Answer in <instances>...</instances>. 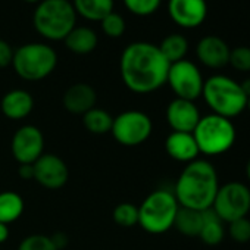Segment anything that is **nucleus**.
Listing matches in <instances>:
<instances>
[{
    "label": "nucleus",
    "instance_id": "10",
    "mask_svg": "<svg viewBox=\"0 0 250 250\" xmlns=\"http://www.w3.org/2000/svg\"><path fill=\"white\" fill-rule=\"evenodd\" d=\"M167 83L175 93L177 99H184L190 102H194L202 96L205 84L199 68L187 59L169 65Z\"/></svg>",
    "mask_w": 250,
    "mask_h": 250
},
{
    "label": "nucleus",
    "instance_id": "7",
    "mask_svg": "<svg viewBox=\"0 0 250 250\" xmlns=\"http://www.w3.org/2000/svg\"><path fill=\"white\" fill-rule=\"evenodd\" d=\"M12 65L22 80L42 81L55 71L58 55L49 44L27 43L14 52Z\"/></svg>",
    "mask_w": 250,
    "mask_h": 250
},
{
    "label": "nucleus",
    "instance_id": "31",
    "mask_svg": "<svg viewBox=\"0 0 250 250\" xmlns=\"http://www.w3.org/2000/svg\"><path fill=\"white\" fill-rule=\"evenodd\" d=\"M228 232L231 238L237 243H247L250 241V219L247 216L238 218L229 222Z\"/></svg>",
    "mask_w": 250,
    "mask_h": 250
},
{
    "label": "nucleus",
    "instance_id": "22",
    "mask_svg": "<svg viewBox=\"0 0 250 250\" xmlns=\"http://www.w3.org/2000/svg\"><path fill=\"white\" fill-rule=\"evenodd\" d=\"M224 222L219 219V216L212 210V208L203 210V227L200 229L199 238L208 244V246H216L219 244L225 237Z\"/></svg>",
    "mask_w": 250,
    "mask_h": 250
},
{
    "label": "nucleus",
    "instance_id": "4",
    "mask_svg": "<svg viewBox=\"0 0 250 250\" xmlns=\"http://www.w3.org/2000/svg\"><path fill=\"white\" fill-rule=\"evenodd\" d=\"M202 96L212 113L228 119L238 116L247 104V97L243 93L240 83L227 75H213L208 78L203 84Z\"/></svg>",
    "mask_w": 250,
    "mask_h": 250
},
{
    "label": "nucleus",
    "instance_id": "35",
    "mask_svg": "<svg viewBox=\"0 0 250 250\" xmlns=\"http://www.w3.org/2000/svg\"><path fill=\"white\" fill-rule=\"evenodd\" d=\"M240 87L243 90V93L246 94V97L249 99L250 97V78H246L244 81L240 83Z\"/></svg>",
    "mask_w": 250,
    "mask_h": 250
},
{
    "label": "nucleus",
    "instance_id": "8",
    "mask_svg": "<svg viewBox=\"0 0 250 250\" xmlns=\"http://www.w3.org/2000/svg\"><path fill=\"white\" fill-rule=\"evenodd\" d=\"M153 131V124L149 115L142 110H125L113 118L112 136L116 143L125 147L143 145Z\"/></svg>",
    "mask_w": 250,
    "mask_h": 250
},
{
    "label": "nucleus",
    "instance_id": "16",
    "mask_svg": "<svg viewBox=\"0 0 250 250\" xmlns=\"http://www.w3.org/2000/svg\"><path fill=\"white\" fill-rule=\"evenodd\" d=\"M63 106L69 113L84 115L90 109L96 107L97 93L96 90L85 83H77L68 87L63 94Z\"/></svg>",
    "mask_w": 250,
    "mask_h": 250
},
{
    "label": "nucleus",
    "instance_id": "38",
    "mask_svg": "<svg viewBox=\"0 0 250 250\" xmlns=\"http://www.w3.org/2000/svg\"><path fill=\"white\" fill-rule=\"evenodd\" d=\"M246 109H249V112H250V97L247 99V104H246Z\"/></svg>",
    "mask_w": 250,
    "mask_h": 250
},
{
    "label": "nucleus",
    "instance_id": "19",
    "mask_svg": "<svg viewBox=\"0 0 250 250\" xmlns=\"http://www.w3.org/2000/svg\"><path fill=\"white\" fill-rule=\"evenodd\" d=\"M65 46L75 55H88L97 47V34L88 27H75L65 39Z\"/></svg>",
    "mask_w": 250,
    "mask_h": 250
},
{
    "label": "nucleus",
    "instance_id": "33",
    "mask_svg": "<svg viewBox=\"0 0 250 250\" xmlns=\"http://www.w3.org/2000/svg\"><path fill=\"white\" fill-rule=\"evenodd\" d=\"M18 174L22 180H34V167L31 165H20Z\"/></svg>",
    "mask_w": 250,
    "mask_h": 250
},
{
    "label": "nucleus",
    "instance_id": "20",
    "mask_svg": "<svg viewBox=\"0 0 250 250\" xmlns=\"http://www.w3.org/2000/svg\"><path fill=\"white\" fill-rule=\"evenodd\" d=\"M75 14L87 21H102L106 15L113 12V0H74Z\"/></svg>",
    "mask_w": 250,
    "mask_h": 250
},
{
    "label": "nucleus",
    "instance_id": "28",
    "mask_svg": "<svg viewBox=\"0 0 250 250\" xmlns=\"http://www.w3.org/2000/svg\"><path fill=\"white\" fill-rule=\"evenodd\" d=\"M122 2L131 14L137 17H149L159 9L162 0H122Z\"/></svg>",
    "mask_w": 250,
    "mask_h": 250
},
{
    "label": "nucleus",
    "instance_id": "15",
    "mask_svg": "<svg viewBox=\"0 0 250 250\" xmlns=\"http://www.w3.org/2000/svg\"><path fill=\"white\" fill-rule=\"evenodd\" d=\"M229 47L228 44L216 36L203 37L196 47V55L199 61L212 69H219L228 65L229 61Z\"/></svg>",
    "mask_w": 250,
    "mask_h": 250
},
{
    "label": "nucleus",
    "instance_id": "17",
    "mask_svg": "<svg viewBox=\"0 0 250 250\" xmlns=\"http://www.w3.org/2000/svg\"><path fill=\"white\" fill-rule=\"evenodd\" d=\"M165 150L169 158L177 162L190 164L200 155L193 133H177L172 131L165 140Z\"/></svg>",
    "mask_w": 250,
    "mask_h": 250
},
{
    "label": "nucleus",
    "instance_id": "36",
    "mask_svg": "<svg viewBox=\"0 0 250 250\" xmlns=\"http://www.w3.org/2000/svg\"><path fill=\"white\" fill-rule=\"evenodd\" d=\"M246 175H247V180L250 181V159L247 161V165H246Z\"/></svg>",
    "mask_w": 250,
    "mask_h": 250
},
{
    "label": "nucleus",
    "instance_id": "6",
    "mask_svg": "<svg viewBox=\"0 0 250 250\" xmlns=\"http://www.w3.org/2000/svg\"><path fill=\"white\" fill-rule=\"evenodd\" d=\"M178 208L172 191L155 190L139 208V225L150 234H164L174 227Z\"/></svg>",
    "mask_w": 250,
    "mask_h": 250
},
{
    "label": "nucleus",
    "instance_id": "37",
    "mask_svg": "<svg viewBox=\"0 0 250 250\" xmlns=\"http://www.w3.org/2000/svg\"><path fill=\"white\" fill-rule=\"evenodd\" d=\"M25 2H27V3H40L42 0H25Z\"/></svg>",
    "mask_w": 250,
    "mask_h": 250
},
{
    "label": "nucleus",
    "instance_id": "32",
    "mask_svg": "<svg viewBox=\"0 0 250 250\" xmlns=\"http://www.w3.org/2000/svg\"><path fill=\"white\" fill-rule=\"evenodd\" d=\"M12 59H14V49L6 40L0 39V69L12 65Z\"/></svg>",
    "mask_w": 250,
    "mask_h": 250
},
{
    "label": "nucleus",
    "instance_id": "9",
    "mask_svg": "<svg viewBox=\"0 0 250 250\" xmlns=\"http://www.w3.org/2000/svg\"><path fill=\"white\" fill-rule=\"evenodd\" d=\"M212 210L222 222L228 224L247 216L250 210V188L238 181L221 186L212 203Z\"/></svg>",
    "mask_w": 250,
    "mask_h": 250
},
{
    "label": "nucleus",
    "instance_id": "21",
    "mask_svg": "<svg viewBox=\"0 0 250 250\" xmlns=\"http://www.w3.org/2000/svg\"><path fill=\"white\" fill-rule=\"evenodd\" d=\"M174 227L187 237H199L200 229L203 227V210L188 209V208H178Z\"/></svg>",
    "mask_w": 250,
    "mask_h": 250
},
{
    "label": "nucleus",
    "instance_id": "29",
    "mask_svg": "<svg viewBox=\"0 0 250 250\" xmlns=\"http://www.w3.org/2000/svg\"><path fill=\"white\" fill-rule=\"evenodd\" d=\"M18 250H58V247L52 237L44 234H31L21 241Z\"/></svg>",
    "mask_w": 250,
    "mask_h": 250
},
{
    "label": "nucleus",
    "instance_id": "2",
    "mask_svg": "<svg viewBox=\"0 0 250 250\" xmlns=\"http://www.w3.org/2000/svg\"><path fill=\"white\" fill-rule=\"evenodd\" d=\"M218 188L219 181L215 167L208 161L196 159L181 171L174 196L183 208L206 210L212 208Z\"/></svg>",
    "mask_w": 250,
    "mask_h": 250
},
{
    "label": "nucleus",
    "instance_id": "11",
    "mask_svg": "<svg viewBox=\"0 0 250 250\" xmlns=\"http://www.w3.org/2000/svg\"><path fill=\"white\" fill-rule=\"evenodd\" d=\"M11 150L20 165L34 164L44 153L43 133L34 125H24L14 134Z\"/></svg>",
    "mask_w": 250,
    "mask_h": 250
},
{
    "label": "nucleus",
    "instance_id": "27",
    "mask_svg": "<svg viewBox=\"0 0 250 250\" xmlns=\"http://www.w3.org/2000/svg\"><path fill=\"white\" fill-rule=\"evenodd\" d=\"M100 27H102V31L110 37V39H119L124 36L125 33V28H127V24H125V20L116 14L115 11L110 12L109 15H106L102 21H100Z\"/></svg>",
    "mask_w": 250,
    "mask_h": 250
},
{
    "label": "nucleus",
    "instance_id": "1",
    "mask_svg": "<svg viewBox=\"0 0 250 250\" xmlns=\"http://www.w3.org/2000/svg\"><path fill=\"white\" fill-rule=\"evenodd\" d=\"M169 62L159 47L149 42H134L124 49L119 59L121 78L130 91L149 94L167 84Z\"/></svg>",
    "mask_w": 250,
    "mask_h": 250
},
{
    "label": "nucleus",
    "instance_id": "34",
    "mask_svg": "<svg viewBox=\"0 0 250 250\" xmlns=\"http://www.w3.org/2000/svg\"><path fill=\"white\" fill-rule=\"evenodd\" d=\"M9 238V227L6 224L0 222V244L5 243Z\"/></svg>",
    "mask_w": 250,
    "mask_h": 250
},
{
    "label": "nucleus",
    "instance_id": "23",
    "mask_svg": "<svg viewBox=\"0 0 250 250\" xmlns=\"http://www.w3.org/2000/svg\"><path fill=\"white\" fill-rule=\"evenodd\" d=\"M83 124L88 133L96 136H103L110 133L113 116L100 107H93L83 115Z\"/></svg>",
    "mask_w": 250,
    "mask_h": 250
},
{
    "label": "nucleus",
    "instance_id": "30",
    "mask_svg": "<svg viewBox=\"0 0 250 250\" xmlns=\"http://www.w3.org/2000/svg\"><path fill=\"white\" fill-rule=\"evenodd\" d=\"M231 66L235 71L240 72H250V47L247 46H238L229 52V61Z\"/></svg>",
    "mask_w": 250,
    "mask_h": 250
},
{
    "label": "nucleus",
    "instance_id": "12",
    "mask_svg": "<svg viewBox=\"0 0 250 250\" xmlns=\"http://www.w3.org/2000/svg\"><path fill=\"white\" fill-rule=\"evenodd\" d=\"M34 180L47 190L62 188L68 178L69 171L66 164L53 153H43L34 164Z\"/></svg>",
    "mask_w": 250,
    "mask_h": 250
},
{
    "label": "nucleus",
    "instance_id": "3",
    "mask_svg": "<svg viewBox=\"0 0 250 250\" xmlns=\"http://www.w3.org/2000/svg\"><path fill=\"white\" fill-rule=\"evenodd\" d=\"M36 31L46 40H63L77 27V14L69 0H42L33 17Z\"/></svg>",
    "mask_w": 250,
    "mask_h": 250
},
{
    "label": "nucleus",
    "instance_id": "5",
    "mask_svg": "<svg viewBox=\"0 0 250 250\" xmlns=\"http://www.w3.org/2000/svg\"><path fill=\"white\" fill-rule=\"evenodd\" d=\"M199 152L208 156H216L228 152L235 142V127L231 119L210 113L200 116L193 131Z\"/></svg>",
    "mask_w": 250,
    "mask_h": 250
},
{
    "label": "nucleus",
    "instance_id": "24",
    "mask_svg": "<svg viewBox=\"0 0 250 250\" xmlns=\"http://www.w3.org/2000/svg\"><path fill=\"white\" fill-rule=\"evenodd\" d=\"M24 212V200L15 191H2L0 193V222L12 224Z\"/></svg>",
    "mask_w": 250,
    "mask_h": 250
},
{
    "label": "nucleus",
    "instance_id": "14",
    "mask_svg": "<svg viewBox=\"0 0 250 250\" xmlns=\"http://www.w3.org/2000/svg\"><path fill=\"white\" fill-rule=\"evenodd\" d=\"M167 121L172 131L193 133L200 121V112L194 102L175 97L167 107Z\"/></svg>",
    "mask_w": 250,
    "mask_h": 250
},
{
    "label": "nucleus",
    "instance_id": "25",
    "mask_svg": "<svg viewBox=\"0 0 250 250\" xmlns=\"http://www.w3.org/2000/svg\"><path fill=\"white\" fill-rule=\"evenodd\" d=\"M158 47L169 63H175L186 59V55L188 52V42L183 34H169Z\"/></svg>",
    "mask_w": 250,
    "mask_h": 250
},
{
    "label": "nucleus",
    "instance_id": "26",
    "mask_svg": "<svg viewBox=\"0 0 250 250\" xmlns=\"http://www.w3.org/2000/svg\"><path fill=\"white\" fill-rule=\"evenodd\" d=\"M112 216L113 222L122 228H131L134 225H139V208L128 202L116 205Z\"/></svg>",
    "mask_w": 250,
    "mask_h": 250
},
{
    "label": "nucleus",
    "instance_id": "18",
    "mask_svg": "<svg viewBox=\"0 0 250 250\" xmlns=\"http://www.w3.org/2000/svg\"><path fill=\"white\" fill-rule=\"evenodd\" d=\"M34 107V99L33 96L21 88H15L8 91L2 102H0V109L2 113L12 121H21L27 118Z\"/></svg>",
    "mask_w": 250,
    "mask_h": 250
},
{
    "label": "nucleus",
    "instance_id": "13",
    "mask_svg": "<svg viewBox=\"0 0 250 250\" xmlns=\"http://www.w3.org/2000/svg\"><path fill=\"white\" fill-rule=\"evenodd\" d=\"M168 14L181 28H196L202 25L208 15L206 0H169Z\"/></svg>",
    "mask_w": 250,
    "mask_h": 250
}]
</instances>
